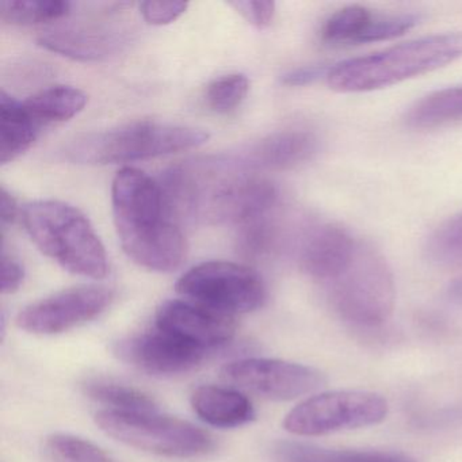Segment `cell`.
<instances>
[{"mask_svg": "<svg viewBox=\"0 0 462 462\" xmlns=\"http://www.w3.org/2000/svg\"><path fill=\"white\" fill-rule=\"evenodd\" d=\"M319 140L305 129H286L264 137L254 147L251 166L285 171L312 161L318 153Z\"/></svg>", "mask_w": 462, "mask_h": 462, "instance_id": "16", "label": "cell"}, {"mask_svg": "<svg viewBox=\"0 0 462 462\" xmlns=\"http://www.w3.org/2000/svg\"><path fill=\"white\" fill-rule=\"evenodd\" d=\"M113 218L126 255L151 272L171 273L188 253L161 182L134 167L118 171L112 186Z\"/></svg>", "mask_w": 462, "mask_h": 462, "instance_id": "2", "label": "cell"}, {"mask_svg": "<svg viewBox=\"0 0 462 462\" xmlns=\"http://www.w3.org/2000/svg\"><path fill=\"white\" fill-rule=\"evenodd\" d=\"M388 410V402L374 392H326L296 405L285 416L283 427L299 437H320L375 426L385 420Z\"/></svg>", "mask_w": 462, "mask_h": 462, "instance_id": "8", "label": "cell"}, {"mask_svg": "<svg viewBox=\"0 0 462 462\" xmlns=\"http://www.w3.org/2000/svg\"><path fill=\"white\" fill-rule=\"evenodd\" d=\"M116 353L123 361L155 375L183 374L196 369L208 351L169 332L155 331L121 340Z\"/></svg>", "mask_w": 462, "mask_h": 462, "instance_id": "12", "label": "cell"}, {"mask_svg": "<svg viewBox=\"0 0 462 462\" xmlns=\"http://www.w3.org/2000/svg\"><path fill=\"white\" fill-rule=\"evenodd\" d=\"M25 272H23V264L13 258L6 253L2 251V293L13 294L23 285Z\"/></svg>", "mask_w": 462, "mask_h": 462, "instance_id": "31", "label": "cell"}, {"mask_svg": "<svg viewBox=\"0 0 462 462\" xmlns=\"http://www.w3.org/2000/svg\"><path fill=\"white\" fill-rule=\"evenodd\" d=\"M42 126L26 112L23 102L0 93V163L14 162L26 152L39 137Z\"/></svg>", "mask_w": 462, "mask_h": 462, "instance_id": "18", "label": "cell"}, {"mask_svg": "<svg viewBox=\"0 0 462 462\" xmlns=\"http://www.w3.org/2000/svg\"><path fill=\"white\" fill-rule=\"evenodd\" d=\"M374 15V12L359 5L343 7L324 23L321 39L328 44L361 45Z\"/></svg>", "mask_w": 462, "mask_h": 462, "instance_id": "24", "label": "cell"}, {"mask_svg": "<svg viewBox=\"0 0 462 462\" xmlns=\"http://www.w3.org/2000/svg\"><path fill=\"white\" fill-rule=\"evenodd\" d=\"M96 423L118 442L156 456L193 458L215 448L209 432L190 421L156 412L101 411L96 415Z\"/></svg>", "mask_w": 462, "mask_h": 462, "instance_id": "7", "label": "cell"}, {"mask_svg": "<svg viewBox=\"0 0 462 462\" xmlns=\"http://www.w3.org/2000/svg\"><path fill=\"white\" fill-rule=\"evenodd\" d=\"M175 220L242 224L269 216L278 202L270 180L229 159L172 167L161 182Z\"/></svg>", "mask_w": 462, "mask_h": 462, "instance_id": "1", "label": "cell"}, {"mask_svg": "<svg viewBox=\"0 0 462 462\" xmlns=\"http://www.w3.org/2000/svg\"><path fill=\"white\" fill-rule=\"evenodd\" d=\"M85 393L94 402L120 412H156V404L147 393L107 380H90L83 385Z\"/></svg>", "mask_w": 462, "mask_h": 462, "instance_id": "23", "label": "cell"}, {"mask_svg": "<svg viewBox=\"0 0 462 462\" xmlns=\"http://www.w3.org/2000/svg\"><path fill=\"white\" fill-rule=\"evenodd\" d=\"M123 37L117 31L96 25L66 26L45 32L39 44L51 52L78 61H98L120 48Z\"/></svg>", "mask_w": 462, "mask_h": 462, "instance_id": "15", "label": "cell"}, {"mask_svg": "<svg viewBox=\"0 0 462 462\" xmlns=\"http://www.w3.org/2000/svg\"><path fill=\"white\" fill-rule=\"evenodd\" d=\"M45 448L55 462H116L96 443L64 432L48 437Z\"/></svg>", "mask_w": 462, "mask_h": 462, "instance_id": "25", "label": "cell"}, {"mask_svg": "<svg viewBox=\"0 0 462 462\" xmlns=\"http://www.w3.org/2000/svg\"><path fill=\"white\" fill-rule=\"evenodd\" d=\"M275 456L280 462H416L396 451L334 450L299 442L280 443Z\"/></svg>", "mask_w": 462, "mask_h": 462, "instance_id": "20", "label": "cell"}, {"mask_svg": "<svg viewBox=\"0 0 462 462\" xmlns=\"http://www.w3.org/2000/svg\"><path fill=\"white\" fill-rule=\"evenodd\" d=\"M335 312L359 327H378L389 320L396 301L393 273L380 251L359 242L347 269L326 283Z\"/></svg>", "mask_w": 462, "mask_h": 462, "instance_id": "6", "label": "cell"}, {"mask_svg": "<svg viewBox=\"0 0 462 462\" xmlns=\"http://www.w3.org/2000/svg\"><path fill=\"white\" fill-rule=\"evenodd\" d=\"M191 407L210 426L235 429L255 418L253 402L239 389L204 385L191 394Z\"/></svg>", "mask_w": 462, "mask_h": 462, "instance_id": "17", "label": "cell"}, {"mask_svg": "<svg viewBox=\"0 0 462 462\" xmlns=\"http://www.w3.org/2000/svg\"><path fill=\"white\" fill-rule=\"evenodd\" d=\"M462 58V33L432 34L380 52L340 61L327 83L337 93H369L437 71Z\"/></svg>", "mask_w": 462, "mask_h": 462, "instance_id": "3", "label": "cell"}, {"mask_svg": "<svg viewBox=\"0 0 462 462\" xmlns=\"http://www.w3.org/2000/svg\"><path fill=\"white\" fill-rule=\"evenodd\" d=\"M277 243V226L269 216L254 218L240 226L237 235V251L247 258L256 259L266 255Z\"/></svg>", "mask_w": 462, "mask_h": 462, "instance_id": "28", "label": "cell"}, {"mask_svg": "<svg viewBox=\"0 0 462 462\" xmlns=\"http://www.w3.org/2000/svg\"><path fill=\"white\" fill-rule=\"evenodd\" d=\"M188 7L186 2H143L140 13L150 25L163 26L175 23Z\"/></svg>", "mask_w": 462, "mask_h": 462, "instance_id": "29", "label": "cell"}, {"mask_svg": "<svg viewBox=\"0 0 462 462\" xmlns=\"http://www.w3.org/2000/svg\"><path fill=\"white\" fill-rule=\"evenodd\" d=\"M88 101V96L79 88L53 86L26 99L23 106L34 123L42 128L50 124L71 120L85 109Z\"/></svg>", "mask_w": 462, "mask_h": 462, "instance_id": "19", "label": "cell"}, {"mask_svg": "<svg viewBox=\"0 0 462 462\" xmlns=\"http://www.w3.org/2000/svg\"><path fill=\"white\" fill-rule=\"evenodd\" d=\"M156 328L175 335L204 350L226 345L234 337V316L210 310L190 300H170L156 313Z\"/></svg>", "mask_w": 462, "mask_h": 462, "instance_id": "13", "label": "cell"}, {"mask_svg": "<svg viewBox=\"0 0 462 462\" xmlns=\"http://www.w3.org/2000/svg\"><path fill=\"white\" fill-rule=\"evenodd\" d=\"M208 140V132L193 126L140 121L78 137L64 155L74 163L106 166L193 150Z\"/></svg>", "mask_w": 462, "mask_h": 462, "instance_id": "5", "label": "cell"}, {"mask_svg": "<svg viewBox=\"0 0 462 462\" xmlns=\"http://www.w3.org/2000/svg\"><path fill=\"white\" fill-rule=\"evenodd\" d=\"M462 120V85L434 91L416 101L405 115L413 129H431Z\"/></svg>", "mask_w": 462, "mask_h": 462, "instance_id": "21", "label": "cell"}, {"mask_svg": "<svg viewBox=\"0 0 462 462\" xmlns=\"http://www.w3.org/2000/svg\"><path fill=\"white\" fill-rule=\"evenodd\" d=\"M71 9V2L64 0H5L0 5V20L9 25H39L61 20Z\"/></svg>", "mask_w": 462, "mask_h": 462, "instance_id": "22", "label": "cell"}, {"mask_svg": "<svg viewBox=\"0 0 462 462\" xmlns=\"http://www.w3.org/2000/svg\"><path fill=\"white\" fill-rule=\"evenodd\" d=\"M23 221L32 242L64 270L91 280L109 274V259L88 218L61 201L42 199L26 205Z\"/></svg>", "mask_w": 462, "mask_h": 462, "instance_id": "4", "label": "cell"}, {"mask_svg": "<svg viewBox=\"0 0 462 462\" xmlns=\"http://www.w3.org/2000/svg\"><path fill=\"white\" fill-rule=\"evenodd\" d=\"M250 82L242 74H229L213 80L207 88L208 106L218 115L236 109L247 97Z\"/></svg>", "mask_w": 462, "mask_h": 462, "instance_id": "27", "label": "cell"}, {"mask_svg": "<svg viewBox=\"0 0 462 462\" xmlns=\"http://www.w3.org/2000/svg\"><path fill=\"white\" fill-rule=\"evenodd\" d=\"M178 293L226 315L259 310L266 301L261 275L245 264L210 261L191 267L178 280Z\"/></svg>", "mask_w": 462, "mask_h": 462, "instance_id": "9", "label": "cell"}, {"mask_svg": "<svg viewBox=\"0 0 462 462\" xmlns=\"http://www.w3.org/2000/svg\"><path fill=\"white\" fill-rule=\"evenodd\" d=\"M328 66H308L301 67V69H293V71L286 72L283 75L281 82L286 86H293V88H300V86L312 85L316 80L327 79L328 77Z\"/></svg>", "mask_w": 462, "mask_h": 462, "instance_id": "32", "label": "cell"}, {"mask_svg": "<svg viewBox=\"0 0 462 462\" xmlns=\"http://www.w3.org/2000/svg\"><path fill=\"white\" fill-rule=\"evenodd\" d=\"M358 245V240L339 224H315L300 243L299 262L308 275L326 285L347 269Z\"/></svg>", "mask_w": 462, "mask_h": 462, "instance_id": "14", "label": "cell"}, {"mask_svg": "<svg viewBox=\"0 0 462 462\" xmlns=\"http://www.w3.org/2000/svg\"><path fill=\"white\" fill-rule=\"evenodd\" d=\"M426 253L438 264L462 263V212L448 218L430 236Z\"/></svg>", "mask_w": 462, "mask_h": 462, "instance_id": "26", "label": "cell"}, {"mask_svg": "<svg viewBox=\"0 0 462 462\" xmlns=\"http://www.w3.org/2000/svg\"><path fill=\"white\" fill-rule=\"evenodd\" d=\"M220 377L235 389L277 402L313 393L326 383L323 373L315 367L273 358L229 362L220 370Z\"/></svg>", "mask_w": 462, "mask_h": 462, "instance_id": "10", "label": "cell"}, {"mask_svg": "<svg viewBox=\"0 0 462 462\" xmlns=\"http://www.w3.org/2000/svg\"><path fill=\"white\" fill-rule=\"evenodd\" d=\"M18 212H20V209H18L17 199L5 186H2V189H0V220H2V226L5 228L9 224L14 223Z\"/></svg>", "mask_w": 462, "mask_h": 462, "instance_id": "33", "label": "cell"}, {"mask_svg": "<svg viewBox=\"0 0 462 462\" xmlns=\"http://www.w3.org/2000/svg\"><path fill=\"white\" fill-rule=\"evenodd\" d=\"M229 6L234 7L248 23L258 29L272 25L275 15V4L270 0H236Z\"/></svg>", "mask_w": 462, "mask_h": 462, "instance_id": "30", "label": "cell"}, {"mask_svg": "<svg viewBox=\"0 0 462 462\" xmlns=\"http://www.w3.org/2000/svg\"><path fill=\"white\" fill-rule=\"evenodd\" d=\"M113 291L104 286L66 289L21 310L17 324L34 335H58L94 320L110 307Z\"/></svg>", "mask_w": 462, "mask_h": 462, "instance_id": "11", "label": "cell"}]
</instances>
